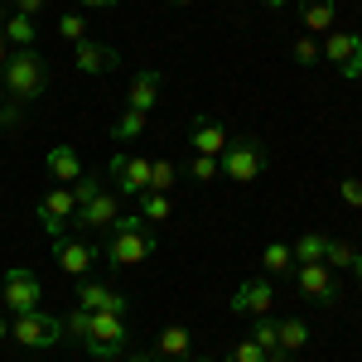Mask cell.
<instances>
[{"label": "cell", "instance_id": "6da1fadb", "mask_svg": "<svg viewBox=\"0 0 362 362\" xmlns=\"http://www.w3.org/2000/svg\"><path fill=\"white\" fill-rule=\"evenodd\" d=\"M0 87L10 97V107H20V112H25L29 102H39V92L49 87V63H44V54L39 49H10L5 68H0Z\"/></svg>", "mask_w": 362, "mask_h": 362}, {"label": "cell", "instance_id": "7a4b0ae2", "mask_svg": "<svg viewBox=\"0 0 362 362\" xmlns=\"http://www.w3.org/2000/svg\"><path fill=\"white\" fill-rule=\"evenodd\" d=\"M155 232L145 227V218L140 213H126V218H116L112 223V237H107V266L112 271H126V266H140V261H150L155 256Z\"/></svg>", "mask_w": 362, "mask_h": 362}, {"label": "cell", "instance_id": "3957f363", "mask_svg": "<svg viewBox=\"0 0 362 362\" xmlns=\"http://www.w3.org/2000/svg\"><path fill=\"white\" fill-rule=\"evenodd\" d=\"M266 165H271V155H266V145H261L256 136L227 140V150L218 155V169H223L232 184H256V179L266 174Z\"/></svg>", "mask_w": 362, "mask_h": 362}, {"label": "cell", "instance_id": "277c9868", "mask_svg": "<svg viewBox=\"0 0 362 362\" xmlns=\"http://www.w3.org/2000/svg\"><path fill=\"white\" fill-rule=\"evenodd\" d=\"M126 343H131V329H126L121 314H92V324H87V334H83L87 358H97V362L126 358Z\"/></svg>", "mask_w": 362, "mask_h": 362}, {"label": "cell", "instance_id": "5b68a950", "mask_svg": "<svg viewBox=\"0 0 362 362\" xmlns=\"http://www.w3.org/2000/svg\"><path fill=\"white\" fill-rule=\"evenodd\" d=\"M44 300V280L34 276L29 266H10L5 271V290H0V309L15 319V314H34Z\"/></svg>", "mask_w": 362, "mask_h": 362}, {"label": "cell", "instance_id": "8992f818", "mask_svg": "<svg viewBox=\"0 0 362 362\" xmlns=\"http://www.w3.org/2000/svg\"><path fill=\"white\" fill-rule=\"evenodd\" d=\"M10 343L20 348H58L63 343V319H49V314H15L10 319Z\"/></svg>", "mask_w": 362, "mask_h": 362}, {"label": "cell", "instance_id": "52a82bcc", "mask_svg": "<svg viewBox=\"0 0 362 362\" xmlns=\"http://www.w3.org/2000/svg\"><path fill=\"white\" fill-rule=\"evenodd\" d=\"M324 63H334L338 78L358 83L362 78V39L353 29H329V34H324Z\"/></svg>", "mask_w": 362, "mask_h": 362}, {"label": "cell", "instance_id": "ba28073f", "mask_svg": "<svg viewBox=\"0 0 362 362\" xmlns=\"http://www.w3.org/2000/svg\"><path fill=\"white\" fill-rule=\"evenodd\" d=\"M295 290L314 300V305H338V276L334 266H324V261H305V266H295Z\"/></svg>", "mask_w": 362, "mask_h": 362}, {"label": "cell", "instance_id": "9c48e42d", "mask_svg": "<svg viewBox=\"0 0 362 362\" xmlns=\"http://www.w3.org/2000/svg\"><path fill=\"white\" fill-rule=\"evenodd\" d=\"M107 174H112L116 194H126V198H140L145 189H150V160H145V155H126V150H116L112 165H107Z\"/></svg>", "mask_w": 362, "mask_h": 362}, {"label": "cell", "instance_id": "30bf717a", "mask_svg": "<svg viewBox=\"0 0 362 362\" xmlns=\"http://www.w3.org/2000/svg\"><path fill=\"white\" fill-rule=\"evenodd\" d=\"M73 213H78V194L73 189H49L39 198V223H44L49 237H63V227L73 223Z\"/></svg>", "mask_w": 362, "mask_h": 362}, {"label": "cell", "instance_id": "8fae6325", "mask_svg": "<svg viewBox=\"0 0 362 362\" xmlns=\"http://www.w3.org/2000/svg\"><path fill=\"white\" fill-rule=\"evenodd\" d=\"M276 309V290L271 280H242L232 290V314H247V319H266Z\"/></svg>", "mask_w": 362, "mask_h": 362}, {"label": "cell", "instance_id": "7c38bea8", "mask_svg": "<svg viewBox=\"0 0 362 362\" xmlns=\"http://www.w3.org/2000/svg\"><path fill=\"white\" fill-rule=\"evenodd\" d=\"M83 309H92V314H121L126 319V309H131V300L121 295V290H112V285H102V280H78V295H73Z\"/></svg>", "mask_w": 362, "mask_h": 362}, {"label": "cell", "instance_id": "4fadbf2b", "mask_svg": "<svg viewBox=\"0 0 362 362\" xmlns=\"http://www.w3.org/2000/svg\"><path fill=\"white\" fill-rule=\"evenodd\" d=\"M227 140L232 136H227V126L218 116H194V126H189V150H194V155H213V160H218L227 150Z\"/></svg>", "mask_w": 362, "mask_h": 362}, {"label": "cell", "instance_id": "5bb4252c", "mask_svg": "<svg viewBox=\"0 0 362 362\" xmlns=\"http://www.w3.org/2000/svg\"><path fill=\"white\" fill-rule=\"evenodd\" d=\"M78 68H83L87 78H102V73H116V68H121V54H116L112 44L83 39V44H78Z\"/></svg>", "mask_w": 362, "mask_h": 362}, {"label": "cell", "instance_id": "9a60e30c", "mask_svg": "<svg viewBox=\"0 0 362 362\" xmlns=\"http://www.w3.org/2000/svg\"><path fill=\"white\" fill-rule=\"evenodd\" d=\"M54 261L68 271V276H87L97 266V251L87 242H68V237H54Z\"/></svg>", "mask_w": 362, "mask_h": 362}, {"label": "cell", "instance_id": "2e32d148", "mask_svg": "<svg viewBox=\"0 0 362 362\" xmlns=\"http://www.w3.org/2000/svg\"><path fill=\"white\" fill-rule=\"evenodd\" d=\"M116 218H121V213H116V194L102 189L92 203H83V208L73 213V227H87V232H92V227H112Z\"/></svg>", "mask_w": 362, "mask_h": 362}, {"label": "cell", "instance_id": "e0dca14e", "mask_svg": "<svg viewBox=\"0 0 362 362\" xmlns=\"http://www.w3.org/2000/svg\"><path fill=\"white\" fill-rule=\"evenodd\" d=\"M160 87H165V73H160V68H140L136 78H131V97H126V107H136V112L150 116L155 97H160Z\"/></svg>", "mask_w": 362, "mask_h": 362}, {"label": "cell", "instance_id": "ac0fdd59", "mask_svg": "<svg viewBox=\"0 0 362 362\" xmlns=\"http://www.w3.org/2000/svg\"><path fill=\"white\" fill-rule=\"evenodd\" d=\"M189 353H194V334L184 324H169L165 334L155 338V358L160 362H179V358H189Z\"/></svg>", "mask_w": 362, "mask_h": 362}, {"label": "cell", "instance_id": "d6986e66", "mask_svg": "<svg viewBox=\"0 0 362 362\" xmlns=\"http://www.w3.org/2000/svg\"><path fill=\"white\" fill-rule=\"evenodd\" d=\"M44 165H49V174H54L58 184H78L83 179V165H78V150L73 145H49Z\"/></svg>", "mask_w": 362, "mask_h": 362}, {"label": "cell", "instance_id": "ffe728a7", "mask_svg": "<svg viewBox=\"0 0 362 362\" xmlns=\"http://www.w3.org/2000/svg\"><path fill=\"white\" fill-rule=\"evenodd\" d=\"M300 5V25L309 34H329L334 29V15H338V0H295Z\"/></svg>", "mask_w": 362, "mask_h": 362}, {"label": "cell", "instance_id": "44dd1931", "mask_svg": "<svg viewBox=\"0 0 362 362\" xmlns=\"http://www.w3.org/2000/svg\"><path fill=\"white\" fill-rule=\"evenodd\" d=\"M0 34H5V44L10 49H34L39 44V20H29V15H5V25H0Z\"/></svg>", "mask_w": 362, "mask_h": 362}, {"label": "cell", "instance_id": "7402d4cb", "mask_svg": "<svg viewBox=\"0 0 362 362\" xmlns=\"http://www.w3.org/2000/svg\"><path fill=\"white\" fill-rule=\"evenodd\" d=\"M261 266H266V276H290L295 271V251L285 247V242H271V247L261 251Z\"/></svg>", "mask_w": 362, "mask_h": 362}, {"label": "cell", "instance_id": "603a6c76", "mask_svg": "<svg viewBox=\"0 0 362 362\" xmlns=\"http://www.w3.org/2000/svg\"><path fill=\"white\" fill-rule=\"evenodd\" d=\"M280 348H285V353H305L309 348V324L305 319H280Z\"/></svg>", "mask_w": 362, "mask_h": 362}, {"label": "cell", "instance_id": "cb8c5ba5", "mask_svg": "<svg viewBox=\"0 0 362 362\" xmlns=\"http://www.w3.org/2000/svg\"><path fill=\"white\" fill-rule=\"evenodd\" d=\"M295 266H305V261H324V251H329V237L324 232H305L300 242H295Z\"/></svg>", "mask_w": 362, "mask_h": 362}, {"label": "cell", "instance_id": "d4e9b609", "mask_svg": "<svg viewBox=\"0 0 362 362\" xmlns=\"http://www.w3.org/2000/svg\"><path fill=\"white\" fill-rule=\"evenodd\" d=\"M140 131H145V112L126 107V112L116 116V126H112V140H116V145H126V140H136Z\"/></svg>", "mask_w": 362, "mask_h": 362}, {"label": "cell", "instance_id": "484cf974", "mask_svg": "<svg viewBox=\"0 0 362 362\" xmlns=\"http://www.w3.org/2000/svg\"><path fill=\"white\" fill-rule=\"evenodd\" d=\"M169 213H174V203H169V194H150V189L140 194V218H145V223H165Z\"/></svg>", "mask_w": 362, "mask_h": 362}, {"label": "cell", "instance_id": "4316f807", "mask_svg": "<svg viewBox=\"0 0 362 362\" xmlns=\"http://www.w3.org/2000/svg\"><path fill=\"white\" fill-rule=\"evenodd\" d=\"M358 256H362L358 247H348V242H334V237H329V251H324V266H334V271H353V266H358Z\"/></svg>", "mask_w": 362, "mask_h": 362}, {"label": "cell", "instance_id": "83f0119b", "mask_svg": "<svg viewBox=\"0 0 362 362\" xmlns=\"http://www.w3.org/2000/svg\"><path fill=\"white\" fill-rule=\"evenodd\" d=\"M247 338L256 343V348H266V353L280 348V319H271V314H266V319H256V329H251Z\"/></svg>", "mask_w": 362, "mask_h": 362}, {"label": "cell", "instance_id": "f1b7e54d", "mask_svg": "<svg viewBox=\"0 0 362 362\" xmlns=\"http://www.w3.org/2000/svg\"><path fill=\"white\" fill-rule=\"evenodd\" d=\"M174 179H179V169L169 165V160H150V194H169Z\"/></svg>", "mask_w": 362, "mask_h": 362}, {"label": "cell", "instance_id": "f546056e", "mask_svg": "<svg viewBox=\"0 0 362 362\" xmlns=\"http://www.w3.org/2000/svg\"><path fill=\"white\" fill-rule=\"evenodd\" d=\"M58 39L83 44V39H87V20H83V15H63V20H58Z\"/></svg>", "mask_w": 362, "mask_h": 362}, {"label": "cell", "instance_id": "4dcf8cb0", "mask_svg": "<svg viewBox=\"0 0 362 362\" xmlns=\"http://www.w3.org/2000/svg\"><path fill=\"white\" fill-rule=\"evenodd\" d=\"M189 174H194L198 184H213L223 169H218V160H213V155H194V160H189Z\"/></svg>", "mask_w": 362, "mask_h": 362}, {"label": "cell", "instance_id": "1f68e13d", "mask_svg": "<svg viewBox=\"0 0 362 362\" xmlns=\"http://www.w3.org/2000/svg\"><path fill=\"white\" fill-rule=\"evenodd\" d=\"M295 58L309 68V63H319V58H324V44H319L314 34H300V39H295Z\"/></svg>", "mask_w": 362, "mask_h": 362}, {"label": "cell", "instance_id": "d6a6232c", "mask_svg": "<svg viewBox=\"0 0 362 362\" xmlns=\"http://www.w3.org/2000/svg\"><path fill=\"white\" fill-rule=\"evenodd\" d=\"M227 362H266V348H256L251 338H242V343H232Z\"/></svg>", "mask_w": 362, "mask_h": 362}, {"label": "cell", "instance_id": "836d02e7", "mask_svg": "<svg viewBox=\"0 0 362 362\" xmlns=\"http://www.w3.org/2000/svg\"><path fill=\"white\" fill-rule=\"evenodd\" d=\"M73 194H78V208H83V203H92V198L102 194V179H97V174H83V179L73 184Z\"/></svg>", "mask_w": 362, "mask_h": 362}, {"label": "cell", "instance_id": "e575fe53", "mask_svg": "<svg viewBox=\"0 0 362 362\" xmlns=\"http://www.w3.org/2000/svg\"><path fill=\"white\" fill-rule=\"evenodd\" d=\"M338 203L343 208H362V179H343L338 184Z\"/></svg>", "mask_w": 362, "mask_h": 362}, {"label": "cell", "instance_id": "d590c367", "mask_svg": "<svg viewBox=\"0 0 362 362\" xmlns=\"http://www.w3.org/2000/svg\"><path fill=\"white\" fill-rule=\"evenodd\" d=\"M5 5H10V10H15V15H29V20H39V15H44V5H49V0H5Z\"/></svg>", "mask_w": 362, "mask_h": 362}, {"label": "cell", "instance_id": "8d00e7d4", "mask_svg": "<svg viewBox=\"0 0 362 362\" xmlns=\"http://www.w3.org/2000/svg\"><path fill=\"white\" fill-rule=\"evenodd\" d=\"M266 362H295V353H285V348H271V353H266Z\"/></svg>", "mask_w": 362, "mask_h": 362}, {"label": "cell", "instance_id": "74e56055", "mask_svg": "<svg viewBox=\"0 0 362 362\" xmlns=\"http://www.w3.org/2000/svg\"><path fill=\"white\" fill-rule=\"evenodd\" d=\"M78 5H87V10H112L116 0H78Z\"/></svg>", "mask_w": 362, "mask_h": 362}, {"label": "cell", "instance_id": "f35d334b", "mask_svg": "<svg viewBox=\"0 0 362 362\" xmlns=\"http://www.w3.org/2000/svg\"><path fill=\"white\" fill-rule=\"evenodd\" d=\"M121 362H160L155 353H131V358H121Z\"/></svg>", "mask_w": 362, "mask_h": 362}, {"label": "cell", "instance_id": "ab89813d", "mask_svg": "<svg viewBox=\"0 0 362 362\" xmlns=\"http://www.w3.org/2000/svg\"><path fill=\"white\" fill-rule=\"evenodd\" d=\"M0 338H10V314L0 309Z\"/></svg>", "mask_w": 362, "mask_h": 362}, {"label": "cell", "instance_id": "60d3db41", "mask_svg": "<svg viewBox=\"0 0 362 362\" xmlns=\"http://www.w3.org/2000/svg\"><path fill=\"white\" fill-rule=\"evenodd\" d=\"M261 5H266V10H285L290 0H261Z\"/></svg>", "mask_w": 362, "mask_h": 362}, {"label": "cell", "instance_id": "b9f144b4", "mask_svg": "<svg viewBox=\"0 0 362 362\" xmlns=\"http://www.w3.org/2000/svg\"><path fill=\"white\" fill-rule=\"evenodd\" d=\"M5 58H10V44H5V34H0V68H5Z\"/></svg>", "mask_w": 362, "mask_h": 362}, {"label": "cell", "instance_id": "7bdbcfd3", "mask_svg": "<svg viewBox=\"0 0 362 362\" xmlns=\"http://www.w3.org/2000/svg\"><path fill=\"white\" fill-rule=\"evenodd\" d=\"M353 276H358V285H362V256H358V266H353Z\"/></svg>", "mask_w": 362, "mask_h": 362}, {"label": "cell", "instance_id": "ee69618b", "mask_svg": "<svg viewBox=\"0 0 362 362\" xmlns=\"http://www.w3.org/2000/svg\"><path fill=\"white\" fill-rule=\"evenodd\" d=\"M5 15H10V5H5V0H0V25H5Z\"/></svg>", "mask_w": 362, "mask_h": 362}, {"label": "cell", "instance_id": "f6af8a7d", "mask_svg": "<svg viewBox=\"0 0 362 362\" xmlns=\"http://www.w3.org/2000/svg\"><path fill=\"white\" fill-rule=\"evenodd\" d=\"M169 5H194V0H169Z\"/></svg>", "mask_w": 362, "mask_h": 362}, {"label": "cell", "instance_id": "bcb514c9", "mask_svg": "<svg viewBox=\"0 0 362 362\" xmlns=\"http://www.w3.org/2000/svg\"><path fill=\"white\" fill-rule=\"evenodd\" d=\"M0 107H5V87H0Z\"/></svg>", "mask_w": 362, "mask_h": 362}, {"label": "cell", "instance_id": "7dc6e473", "mask_svg": "<svg viewBox=\"0 0 362 362\" xmlns=\"http://www.w3.org/2000/svg\"><path fill=\"white\" fill-rule=\"evenodd\" d=\"M194 362H213V358H194Z\"/></svg>", "mask_w": 362, "mask_h": 362}]
</instances>
